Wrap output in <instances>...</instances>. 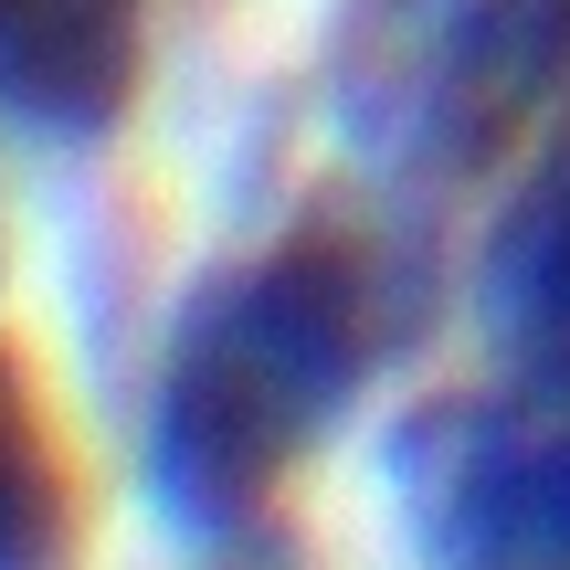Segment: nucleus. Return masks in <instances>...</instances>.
<instances>
[{
    "instance_id": "obj_1",
    "label": "nucleus",
    "mask_w": 570,
    "mask_h": 570,
    "mask_svg": "<svg viewBox=\"0 0 570 570\" xmlns=\"http://www.w3.org/2000/svg\"><path fill=\"white\" fill-rule=\"evenodd\" d=\"M391 348L381 265L338 233H296L275 254L212 265L180 296L138 412V487L190 550H233L265 529L275 487L348 423Z\"/></svg>"
},
{
    "instance_id": "obj_2",
    "label": "nucleus",
    "mask_w": 570,
    "mask_h": 570,
    "mask_svg": "<svg viewBox=\"0 0 570 570\" xmlns=\"http://www.w3.org/2000/svg\"><path fill=\"white\" fill-rule=\"evenodd\" d=\"M570 75V0H338L327 127L381 190H465Z\"/></svg>"
},
{
    "instance_id": "obj_3",
    "label": "nucleus",
    "mask_w": 570,
    "mask_h": 570,
    "mask_svg": "<svg viewBox=\"0 0 570 570\" xmlns=\"http://www.w3.org/2000/svg\"><path fill=\"white\" fill-rule=\"evenodd\" d=\"M391 508L423 570H570V402L518 381L412 402Z\"/></svg>"
},
{
    "instance_id": "obj_4",
    "label": "nucleus",
    "mask_w": 570,
    "mask_h": 570,
    "mask_svg": "<svg viewBox=\"0 0 570 570\" xmlns=\"http://www.w3.org/2000/svg\"><path fill=\"white\" fill-rule=\"evenodd\" d=\"M465 306L497 381L570 402V138H550L508 190L465 265Z\"/></svg>"
},
{
    "instance_id": "obj_5",
    "label": "nucleus",
    "mask_w": 570,
    "mask_h": 570,
    "mask_svg": "<svg viewBox=\"0 0 570 570\" xmlns=\"http://www.w3.org/2000/svg\"><path fill=\"white\" fill-rule=\"evenodd\" d=\"M148 75L138 0H0V127L32 148H106Z\"/></svg>"
},
{
    "instance_id": "obj_6",
    "label": "nucleus",
    "mask_w": 570,
    "mask_h": 570,
    "mask_svg": "<svg viewBox=\"0 0 570 570\" xmlns=\"http://www.w3.org/2000/svg\"><path fill=\"white\" fill-rule=\"evenodd\" d=\"M75 475L32 370L0 348V570H75Z\"/></svg>"
}]
</instances>
